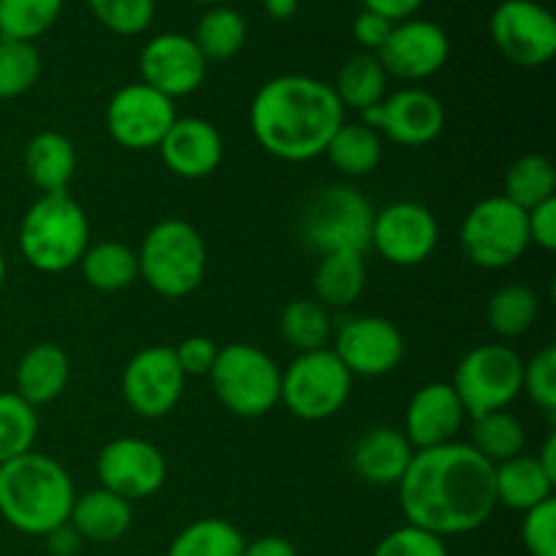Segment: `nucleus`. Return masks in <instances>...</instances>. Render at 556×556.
Returning a JSON list of instances; mask_svg holds the SVG:
<instances>
[{"instance_id":"nucleus-1","label":"nucleus","mask_w":556,"mask_h":556,"mask_svg":"<svg viewBox=\"0 0 556 556\" xmlns=\"http://www.w3.org/2000/svg\"><path fill=\"white\" fill-rule=\"evenodd\" d=\"M396 486L407 525L421 527L443 541L476 532L497 508L494 465L470 443L456 440L416 451Z\"/></svg>"},{"instance_id":"nucleus-2","label":"nucleus","mask_w":556,"mask_h":556,"mask_svg":"<svg viewBox=\"0 0 556 556\" xmlns=\"http://www.w3.org/2000/svg\"><path fill=\"white\" fill-rule=\"evenodd\" d=\"M342 123L345 109L334 87L307 74L275 76L261 85L250 106L255 141L286 163H307L324 155Z\"/></svg>"},{"instance_id":"nucleus-3","label":"nucleus","mask_w":556,"mask_h":556,"mask_svg":"<svg viewBox=\"0 0 556 556\" xmlns=\"http://www.w3.org/2000/svg\"><path fill=\"white\" fill-rule=\"evenodd\" d=\"M74 500V481L52 456L27 451L0 465V516L22 535L47 538L68 525Z\"/></svg>"},{"instance_id":"nucleus-4","label":"nucleus","mask_w":556,"mask_h":556,"mask_svg":"<svg viewBox=\"0 0 556 556\" xmlns=\"http://www.w3.org/2000/svg\"><path fill=\"white\" fill-rule=\"evenodd\" d=\"M90 248V223L71 193H47L30 204L20 223V253L36 271L60 275Z\"/></svg>"},{"instance_id":"nucleus-5","label":"nucleus","mask_w":556,"mask_h":556,"mask_svg":"<svg viewBox=\"0 0 556 556\" xmlns=\"http://www.w3.org/2000/svg\"><path fill=\"white\" fill-rule=\"evenodd\" d=\"M136 255L139 277L163 299L190 296L206 277L204 237L177 217L155 223Z\"/></svg>"},{"instance_id":"nucleus-6","label":"nucleus","mask_w":556,"mask_h":556,"mask_svg":"<svg viewBox=\"0 0 556 556\" xmlns=\"http://www.w3.org/2000/svg\"><path fill=\"white\" fill-rule=\"evenodd\" d=\"M375 210L351 185H329L304 204L299 239L313 253H362L372 237Z\"/></svg>"},{"instance_id":"nucleus-7","label":"nucleus","mask_w":556,"mask_h":556,"mask_svg":"<svg viewBox=\"0 0 556 556\" xmlns=\"http://www.w3.org/2000/svg\"><path fill=\"white\" fill-rule=\"evenodd\" d=\"M280 372L275 358L250 342L220 348L210 380L217 402L239 418H261L280 405Z\"/></svg>"},{"instance_id":"nucleus-8","label":"nucleus","mask_w":556,"mask_h":556,"mask_svg":"<svg viewBox=\"0 0 556 556\" xmlns=\"http://www.w3.org/2000/svg\"><path fill=\"white\" fill-rule=\"evenodd\" d=\"M353 375L331 348L299 353L280 372V402L302 421H326L345 407Z\"/></svg>"},{"instance_id":"nucleus-9","label":"nucleus","mask_w":556,"mask_h":556,"mask_svg":"<svg viewBox=\"0 0 556 556\" xmlns=\"http://www.w3.org/2000/svg\"><path fill=\"white\" fill-rule=\"evenodd\" d=\"M462 253L481 269H505L530 248L527 212L500 195L478 201L459 226Z\"/></svg>"},{"instance_id":"nucleus-10","label":"nucleus","mask_w":556,"mask_h":556,"mask_svg":"<svg viewBox=\"0 0 556 556\" xmlns=\"http://www.w3.org/2000/svg\"><path fill=\"white\" fill-rule=\"evenodd\" d=\"M525 362L510 345H478L467 353L454 372V391L465 405L467 418L508 410L521 394Z\"/></svg>"},{"instance_id":"nucleus-11","label":"nucleus","mask_w":556,"mask_h":556,"mask_svg":"<svg viewBox=\"0 0 556 556\" xmlns=\"http://www.w3.org/2000/svg\"><path fill=\"white\" fill-rule=\"evenodd\" d=\"M489 33L500 52L521 68H541L556 54V20L538 0H503L492 11Z\"/></svg>"},{"instance_id":"nucleus-12","label":"nucleus","mask_w":556,"mask_h":556,"mask_svg":"<svg viewBox=\"0 0 556 556\" xmlns=\"http://www.w3.org/2000/svg\"><path fill=\"white\" fill-rule=\"evenodd\" d=\"M177 119L172 98L144 81L119 87L106 106V130L125 150H157Z\"/></svg>"},{"instance_id":"nucleus-13","label":"nucleus","mask_w":556,"mask_h":556,"mask_svg":"<svg viewBox=\"0 0 556 556\" xmlns=\"http://www.w3.org/2000/svg\"><path fill=\"white\" fill-rule=\"evenodd\" d=\"M331 351L353 378H380L402 364L405 337L383 315H356L334 331Z\"/></svg>"},{"instance_id":"nucleus-14","label":"nucleus","mask_w":556,"mask_h":556,"mask_svg":"<svg viewBox=\"0 0 556 556\" xmlns=\"http://www.w3.org/2000/svg\"><path fill=\"white\" fill-rule=\"evenodd\" d=\"M440 242V226L432 210L418 201H394L375 212L369 248L378 250L389 264L418 266L432 258Z\"/></svg>"},{"instance_id":"nucleus-15","label":"nucleus","mask_w":556,"mask_h":556,"mask_svg":"<svg viewBox=\"0 0 556 556\" xmlns=\"http://www.w3.org/2000/svg\"><path fill=\"white\" fill-rule=\"evenodd\" d=\"M98 483L117 497L136 503L157 494L166 483V456L141 438H117L106 443L96 462Z\"/></svg>"},{"instance_id":"nucleus-16","label":"nucleus","mask_w":556,"mask_h":556,"mask_svg":"<svg viewBox=\"0 0 556 556\" xmlns=\"http://www.w3.org/2000/svg\"><path fill=\"white\" fill-rule=\"evenodd\" d=\"M185 380L172 348L150 345L125 364L123 396L136 416L163 418L182 400Z\"/></svg>"},{"instance_id":"nucleus-17","label":"nucleus","mask_w":556,"mask_h":556,"mask_svg":"<svg viewBox=\"0 0 556 556\" xmlns=\"http://www.w3.org/2000/svg\"><path fill=\"white\" fill-rule=\"evenodd\" d=\"M362 123L402 147H424L443 134L445 109L440 98L424 87H402L378 106L362 112Z\"/></svg>"},{"instance_id":"nucleus-18","label":"nucleus","mask_w":556,"mask_h":556,"mask_svg":"<svg viewBox=\"0 0 556 556\" xmlns=\"http://www.w3.org/2000/svg\"><path fill=\"white\" fill-rule=\"evenodd\" d=\"M375 54L386 74L394 79L424 81L448 63L451 38L438 22L410 16V20L394 22L389 38Z\"/></svg>"},{"instance_id":"nucleus-19","label":"nucleus","mask_w":556,"mask_h":556,"mask_svg":"<svg viewBox=\"0 0 556 556\" xmlns=\"http://www.w3.org/2000/svg\"><path fill=\"white\" fill-rule=\"evenodd\" d=\"M206 65V58L185 33H161L150 38L139 54L141 81L172 101L204 85Z\"/></svg>"},{"instance_id":"nucleus-20","label":"nucleus","mask_w":556,"mask_h":556,"mask_svg":"<svg viewBox=\"0 0 556 556\" xmlns=\"http://www.w3.org/2000/svg\"><path fill=\"white\" fill-rule=\"evenodd\" d=\"M465 421L467 410L454 386L434 380V383L421 386L407 402L405 438L416 451L438 448V445L454 443Z\"/></svg>"},{"instance_id":"nucleus-21","label":"nucleus","mask_w":556,"mask_h":556,"mask_svg":"<svg viewBox=\"0 0 556 556\" xmlns=\"http://www.w3.org/2000/svg\"><path fill=\"white\" fill-rule=\"evenodd\" d=\"M163 163L168 172L182 179H204L217 172L223 161L220 130L201 117H177L161 147Z\"/></svg>"},{"instance_id":"nucleus-22","label":"nucleus","mask_w":556,"mask_h":556,"mask_svg":"<svg viewBox=\"0 0 556 556\" xmlns=\"http://www.w3.org/2000/svg\"><path fill=\"white\" fill-rule=\"evenodd\" d=\"M416 448L405 432L394 427L369 429L353 448V470L362 481L375 486H396L410 467Z\"/></svg>"},{"instance_id":"nucleus-23","label":"nucleus","mask_w":556,"mask_h":556,"mask_svg":"<svg viewBox=\"0 0 556 556\" xmlns=\"http://www.w3.org/2000/svg\"><path fill=\"white\" fill-rule=\"evenodd\" d=\"M71 378L68 353L54 342H38L30 351L22 353L16 364V396L27 402L30 407L49 405L65 391Z\"/></svg>"},{"instance_id":"nucleus-24","label":"nucleus","mask_w":556,"mask_h":556,"mask_svg":"<svg viewBox=\"0 0 556 556\" xmlns=\"http://www.w3.org/2000/svg\"><path fill=\"white\" fill-rule=\"evenodd\" d=\"M68 525L79 532L81 541L114 543L134 525V508L128 500L98 486L74 500Z\"/></svg>"},{"instance_id":"nucleus-25","label":"nucleus","mask_w":556,"mask_h":556,"mask_svg":"<svg viewBox=\"0 0 556 556\" xmlns=\"http://www.w3.org/2000/svg\"><path fill=\"white\" fill-rule=\"evenodd\" d=\"M27 179L47 193H68L76 174V150L68 136L58 130H41L25 147Z\"/></svg>"},{"instance_id":"nucleus-26","label":"nucleus","mask_w":556,"mask_h":556,"mask_svg":"<svg viewBox=\"0 0 556 556\" xmlns=\"http://www.w3.org/2000/svg\"><path fill=\"white\" fill-rule=\"evenodd\" d=\"M556 483L543 472L535 456H516V459L494 465V497L497 505L514 510H530L554 497Z\"/></svg>"},{"instance_id":"nucleus-27","label":"nucleus","mask_w":556,"mask_h":556,"mask_svg":"<svg viewBox=\"0 0 556 556\" xmlns=\"http://www.w3.org/2000/svg\"><path fill=\"white\" fill-rule=\"evenodd\" d=\"M331 87H334L342 109L367 112V109L378 106L389 96V74L380 65L378 54L358 52L345 60V65L340 68L337 81Z\"/></svg>"},{"instance_id":"nucleus-28","label":"nucleus","mask_w":556,"mask_h":556,"mask_svg":"<svg viewBox=\"0 0 556 556\" xmlns=\"http://www.w3.org/2000/svg\"><path fill=\"white\" fill-rule=\"evenodd\" d=\"M367 266L362 253H329L320 255L315 269V296L324 307H351L364 291Z\"/></svg>"},{"instance_id":"nucleus-29","label":"nucleus","mask_w":556,"mask_h":556,"mask_svg":"<svg viewBox=\"0 0 556 556\" xmlns=\"http://www.w3.org/2000/svg\"><path fill=\"white\" fill-rule=\"evenodd\" d=\"M324 155L345 177H369L383 161V139L364 123H342Z\"/></svg>"},{"instance_id":"nucleus-30","label":"nucleus","mask_w":556,"mask_h":556,"mask_svg":"<svg viewBox=\"0 0 556 556\" xmlns=\"http://www.w3.org/2000/svg\"><path fill=\"white\" fill-rule=\"evenodd\" d=\"M87 286L101 293L125 291L139 280V255L123 242H98L79 261Z\"/></svg>"},{"instance_id":"nucleus-31","label":"nucleus","mask_w":556,"mask_h":556,"mask_svg":"<svg viewBox=\"0 0 556 556\" xmlns=\"http://www.w3.org/2000/svg\"><path fill=\"white\" fill-rule=\"evenodd\" d=\"M190 38L206 58V63L210 60H231L233 54L242 52L244 41H248V22L228 3L210 5L201 14L195 33Z\"/></svg>"},{"instance_id":"nucleus-32","label":"nucleus","mask_w":556,"mask_h":556,"mask_svg":"<svg viewBox=\"0 0 556 556\" xmlns=\"http://www.w3.org/2000/svg\"><path fill=\"white\" fill-rule=\"evenodd\" d=\"M472 448L492 465L516 459L525 454L527 429L514 413L494 410L472 418Z\"/></svg>"},{"instance_id":"nucleus-33","label":"nucleus","mask_w":556,"mask_h":556,"mask_svg":"<svg viewBox=\"0 0 556 556\" xmlns=\"http://www.w3.org/2000/svg\"><path fill=\"white\" fill-rule=\"evenodd\" d=\"M280 334L299 353L324 351L334 337V324L318 299H296L282 309Z\"/></svg>"},{"instance_id":"nucleus-34","label":"nucleus","mask_w":556,"mask_h":556,"mask_svg":"<svg viewBox=\"0 0 556 556\" xmlns=\"http://www.w3.org/2000/svg\"><path fill=\"white\" fill-rule=\"evenodd\" d=\"M503 195L519 210L530 212L543 201L556 199V172L546 155H525L505 172Z\"/></svg>"},{"instance_id":"nucleus-35","label":"nucleus","mask_w":556,"mask_h":556,"mask_svg":"<svg viewBox=\"0 0 556 556\" xmlns=\"http://www.w3.org/2000/svg\"><path fill=\"white\" fill-rule=\"evenodd\" d=\"M244 538L231 521L199 519L177 532L166 556H242Z\"/></svg>"},{"instance_id":"nucleus-36","label":"nucleus","mask_w":556,"mask_h":556,"mask_svg":"<svg viewBox=\"0 0 556 556\" xmlns=\"http://www.w3.org/2000/svg\"><path fill=\"white\" fill-rule=\"evenodd\" d=\"M538 318V293L532 288L521 286V282H510L503 286L486 307V320L492 326L494 334L505 337V340H516V337L527 334Z\"/></svg>"},{"instance_id":"nucleus-37","label":"nucleus","mask_w":556,"mask_h":556,"mask_svg":"<svg viewBox=\"0 0 556 556\" xmlns=\"http://www.w3.org/2000/svg\"><path fill=\"white\" fill-rule=\"evenodd\" d=\"M63 14V0H0V38L33 43L52 30Z\"/></svg>"},{"instance_id":"nucleus-38","label":"nucleus","mask_w":556,"mask_h":556,"mask_svg":"<svg viewBox=\"0 0 556 556\" xmlns=\"http://www.w3.org/2000/svg\"><path fill=\"white\" fill-rule=\"evenodd\" d=\"M38 434L36 407L14 391H0V465L33 451Z\"/></svg>"},{"instance_id":"nucleus-39","label":"nucleus","mask_w":556,"mask_h":556,"mask_svg":"<svg viewBox=\"0 0 556 556\" xmlns=\"http://www.w3.org/2000/svg\"><path fill=\"white\" fill-rule=\"evenodd\" d=\"M41 76V54L33 43L0 38V101H11L30 90Z\"/></svg>"},{"instance_id":"nucleus-40","label":"nucleus","mask_w":556,"mask_h":556,"mask_svg":"<svg viewBox=\"0 0 556 556\" xmlns=\"http://www.w3.org/2000/svg\"><path fill=\"white\" fill-rule=\"evenodd\" d=\"M87 5L114 36H139L155 20V0H87Z\"/></svg>"},{"instance_id":"nucleus-41","label":"nucleus","mask_w":556,"mask_h":556,"mask_svg":"<svg viewBox=\"0 0 556 556\" xmlns=\"http://www.w3.org/2000/svg\"><path fill=\"white\" fill-rule=\"evenodd\" d=\"M521 391L548 416L556 413V348L546 345L530 362H525Z\"/></svg>"},{"instance_id":"nucleus-42","label":"nucleus","mask_w":556,"mask_h":556,"mask_svg":"<svg viewBox=\"0 0 556 556\" xmlns=\"http://www.w3.org/2000/svg\"><path fill=\"white\" fill-rule=\"evenodd\" d=\"M372 556H448L443 538L421 530V527L405 525L400 530L389 532L383 541L375 546Z\"/></svg>"},{"instance_id":"nucleus-43","label":"nucleus","mask_w":556,"mask_h":556,"mask_svg":"<svg viewBox=\"0 0 556 556\" xmlns=\"http://www.w3.org/2000/svg\"><path fill=\"white\" fill-rule=\"evenodd\" d=\"M521 541L530 556H556V503L554 497L525 510Z\"/></svg>"},{"instance_id":"nucleus-44","label":"nucleus","mask_w":556,"mask_h":556,"mask_svg":"<svg viewBox=\"0 0 556 556\" xmlns=\"http://www.w3.org/2000/svg\"><path fill=\"white\" fill-rule=\"evenodd\" d=\"M174 358H177L179 369L185 378H204L215 367V358L220 348L210 340V337H185L177 348H172Z\"/></svg>"},{"instance_id":"nucleus-45","label":"nucleus","mask_w":556,"mask_h":556,"mask_svg":"<svg viewBox=\"0 0 556 556\" xmlns=\"http://www.w3.org/2000/svg\"><path fill=\"white\" fill-rule=\"evenodd\" d=\"M527 231H530V244H538L546 253L556 250V199L543 201L541 206L527 212Z\"/></svg>"},{"instance_id":"nucleus-46","label":"nucleus","mask_w":556,"mask_h":556,"mask_svg":"<svg viewBox=\"0 0 556 556\" xmlns=\"http://www.w3.org/2000/svg\"><path fill=\"white\" fill-rule=\"evenodd\" d=\"M391 27H394V22L375 14V11L362 9L356 20H353V38H356L358 47H364L367 52H378L386 43V38H389Z\"/></svg>"},{"instance_id":"nucleus-47","label":"nucleus","mask_w":556,"mask_h":556,"mask_svg":"<svg viewBox=\"0 0 556 556\" xmlns=\"http://www.w3.org/2000/svg\"><path fill=\"white\" fill-rule=\"evenodd\" d=\"M362 3L364 9L386 16L389 22H402L416 16V11L421 9L424 0H362Z\"/></svg>"},{"instance_id":"nucleus-48","label":"nucleus","mask_w":556,"mask_h":556,"mask_svg":"<svg viewBox=\"0 0 556 556\" xmlns=\"http://www.w3.org/2000/svg\"><path fill=\"white\" fill-rule=\"evenodd\" d=\"M242 556H299L296 546L280 535H264L253 543H244Z\"/></svg>"},{"instance_id":"nucleus-49","label":"nucleus","mask_w":556,"mask_h":556,"mask_svg":"<svg viewBox=\"0 0 556 556\" xmlns=\"http://www.w3.org/2000/svg\"><path fill=\"white\" fill-rule=\"evenodd\" d=\"M81 543L85 541H81L79 532H76L71 525L58 527V530H52L47 535V548L52 556H76L79 554Z\"/></svg>"},{"instance_id":"nucleus-50","label":"nucleus","mask_w":556,"mask_h":556,"mask_svg":"<svg viewBox=\"0 0 556 556\" xmlns=\"http://www.w3.org/2000/svg\"><path fill=\"white\" fill-rule=\"evenodd\" d=\"M264 11L269 20L286 22L299 11V0H264Z\"/></svg>"},{"instance_id":"nucleus-51","label":"nucleus","mask_w":556,"mask_h":556,"mask_svg":"<svg viewBox=\"0 0 556 556\" xmlns=\"http://www.w3.org/2000/svg\"><path fill=\"white\" fill-rule=\"evenodd\" d=\"M535 459H538V465L543 467V472H546V476L556 483V434L554 432L548 434L546 443H543V448H541V454H538Z\"/></svg>"},{"instance_id":"nucleus-52","label":"nucleus","mask_w":556,"mask_h":556,"mask_svg":"<svg viewBox=\"0 0 556 556\" xmlns=\"http://www.w3.org/2000/svg\"><path fill=\"white\" fill-rule=\"evenodd\" d=\"M5 271H9L5 269V255L0 253V288H3V282H5Z\"/></svg>"},{"instance_id":"nucleus-53","label":"nucleus","mask_w":556,"mask_h":556,"mask_svg":"<svg viewBox=\"0 0 556 556\" xmlns=\"http://www.w3.org/2000/svg\"><path fill=\"white\" fill-rule=\"evenodd\" d=\"M193 3H201V5H206V9H210V5H220V3H228V0H193Z\"/></svg>"}]
</instances>
